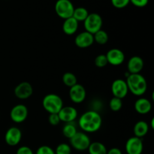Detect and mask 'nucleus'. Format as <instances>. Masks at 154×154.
I'll return each instance as SVG.
<instances>
[{"label": "nucleus", "mask_w": 154, "mask_h": 154, "mask_svg": "<svg viewBox=\"0 0 154 154\" xmlns=\"http://www.w3.org/2000/svg\"><path fill=\"white\" fill-rule=\"evenodd\" d=\"M102 124V119L97 111L90 110L84 112L78 120V126L86 133H93L99 130Z\"/></svg>", "instance_id": "nucleus-1"}, {"label": "nucleus", "mask_w": 154, "mask_h": 154, "mask_svg": "<svg viewBox=\"0 0 154 154\" xmlns=\"http://www.w3.org/2000/svg\"><path fill=\"white\" fill-rule=\"evenodd\" d=\"M129 91L136 96H143L147 90V83L145 78L139 74H129L126 78Z\"/></svg>", "instance_id": "nucleus-2"}, {"label": "nucleus", "mask_w": 154, "mask_h": 154, "mask_svg": "<svg viewBox=\"0 0 154 154\" xmlns=\"http://www.w3.org/2000/svg\"><path fill=\"white\" fill-rule=\"evenodd\" d=\"M44 109L49 114H58L64 104L62 98L59 95L50 93L46 95L42 100Z\"/></svg>", "instance_id": "nucleus-3"}, {"label": "nucleus", "mask_w": 154, "mask_h": 154, "mask_svg": "<svg viewBox=\"0 0 154 154\" xmlns=\"http://www.w3.org/2000/svg\"><path fill=\"white\" fill-rule=\"evenodd\" d=\"M70 146L78 151H84L88 149L91 141L90 137L84 132H77L72 138L69 139Z\"/></svg>", "instance_id": "nucleus-4"}, {"label": "nucleus", "mask_w": 154, "mask_h": 154, "mask_svg": "<svg viewBox=\"0 0 154 154\" xmlns=\"http://www.w3.org/2000/svg\"><path fill=\"white\" fill-rule=\"evenodd\" d=\"M102 25H103V20L102 17L97 13L89 14L87 17L84 21L85 31L91 33L92 35L102 29Z\"/></svg>", "instance_id": "nucleus-5"}, {"label": "nucleus", "mask_w": 154, "mask_h": 154, "mask_svg": "<svg viewBox=\"0 0 154 154\" xmlns=\"http://www.w3.org/2000/svg\"><path fill=\"white\" fill-rule=\"evenodd\" d=\"M55 12L63 20L72 17L75 8L70 0H57L55 4Z\"/></svg>", "instance_id": "nucleus-6"}, {"label": "nucleus", "mask_w": 154, "mask_h": 154, "mask_svg": "<svg viewBox=\"0 0 154 154\" xmlns=\"http://www.w3.org/2000/svg\"><path fill=\"white\" fill-rule=\"evenodd\" d=\"M29 115L28 108L25 105L18 104L11 108L10 117L15 123H21L25 121Z\"/></svg>", "instance_id": "nucleus-7"}, {"label": "nucleus", "mask_w": 154, "mask_h": 154, "mask_svg": "<svg viewBox=\"0 0 154 154\" xmlns=\"http://www.w3.org/2000/svg\"><path fill=\"white\" fill-rule=\"evenodd\" d=\"M111 93L114 97L121 99L126 97L129 93V88H128L126 80L118 78L113 81L111 84Z\"/></svg>", "instance_id": "nucleus-8"}, {"label": "nucleus", "mask_w": 154, "mask_h": 154, "mask_svg": "<svg viewBox=\"0 0 154 154\" xmlns=\"http://www.w3.org/2000/svg\"><path fill=\"white\" fill-rule=\"evenodd\" d=\"M125 150L127 154H141L144 150L142 138L132 136L126 141Z\"/></svg>", "instance_id": "nucleus-9"}, {"label": "nucleus", "mask_w": 154, "mask_h": 154, "mask_svg": "<svg viewBox=\"0 0 154 154\" xmlns=\"http://www.w3.org/2000/svg\"><path fill=\"white\" fill-rule=\"evenodd\" d=\"M22 139V132L16 126L11 127L6 131L5 135V141L8 145L14 147L18 145Z\"/></svg>", "instance_id": "nucleus-10"}, {"label": "nucleus", "mask_w": 154, "mask_h": 154, "mask_svg": "<svg viewBox=\"0 0 154 154\" xmlns=\"http://www.w3.org/2000/svg\"><path fill=\"white\" fill-rule=\"evenodd\" d=\"M87 92L84 86L80 84H75L70 87L69 90V98L72 102L75 104H81L85 100Z\"/></svg>", "instance_id": "nucleus-11"}, {"label": "nucleus", "mask_w": 154, "mask_h": 154, "mask_svg": "<svg viewBox=\"0 0 154 154\" xmlns=\"http://www.w3.org/2000/svg\"><path fill=\"white\" fill-rule=\"evenodd\" d=\"M14 93L15 96L19 99H27L31 97L32 95V86L30 83L23 81L16 86L14 90Z\"/></svg>", "instance_id": "nucleus-12"}, {"label": "nucleus", "mask_w": 154, "mask_h": 154, "mask_svg": "<svg viewBox=\"0 0 154 154\" xmlns=\"http://www.w3.org/2000/svg\"><path fill=\"white\" fill-rule=\"evenodd\" d=\"M105 56H106L108 63L114 66L123 64L125 60L124 53L118 48L110 49L105 54Z\"/></svg>", "instance_id": "nucleus-13"}, {"label": "nucleus", "mask_w": 154, "mask_h": 154, "mask_svg": "<svg viewBox=\"0 0 154 154\" xmlns=\"http://www.w3.org/2000/svg\"><path fill=\"white\" fill-rule=\"evenodd\" d=\"M58 115L61 122L72 123L75 122L78 117V111L72 106H63L58 113Z\"/></svg>", "instance_id": "nucleus-14"}, {"label": "nucleus", "mask_w": 154, "mask_h": 154, "mask_svg": "<svg viewBox=\"0 0 154 154\" xmlns=\"http://www.w3.org/2000/svg\"><path fill=\"white\" fill-rule=\"evenodd\" d=\"M94 43L93 35L88 32H82L76 35L75 38V44L79 48H87Z\"/></svg>", "instance_id": "nucleus-15"}, {"label": "nucleus", "mask_w": 154, "mask_h": 154, "mask_svg": "<svg viewBox=\"0 0 154 154\" xmlns=\"http://www.w3.org/2000/svg\"><path fill=\"white\" fill-rule=\"evenodd\" d=\"M144 63L141 57L133 56L127 63V72L129 74H139L144 69Z\"/></svg>", "instance_id": "nucleus-16"}, {"label": "nucleus", "mask_w": 154, "mask_h": 154, "mask_svg": "<svg viewBox=\"0 0 154 154\" xmlns=\"http://www.w3.org/2000/svg\"><path fill=\"white\" fill-rule=\"evenodd\" d=\"M134 108L138 114L144 115V114H148L151 111L152 104L150 100L146 98H139L135 101Z\"/></svg>", "instance_id": "nucleus-17"}, {"label": "nucleus", "mask_w": 154, "mask_h": 154, "mask_svg": "<svg viewBox=\"0 0 154 154\" xmlns=\"http://www.w3.org/2000/svg\"><path fill=\"white\" fill-rule=\"evenodd\" d=\"M78 25L79 23L75 18H73L72 17H69L68 19L64 20L63 24V31L64 32L65 34L68 35H72L78 31Z\"/></svg>", "instance_id": "nucleus-18"}, {"label": "nucleus", "mask_w": 154, "mask_h": 154, "mask_svg": "<svg viewBox=\"0 0 154 154\" xmlns=\"http://www.w3.org/2000/svg\"><path fill=\"white\" fill-rule=\"evenodd\" d=\"M149 132V125L147 122L144 120H140L138 121L135 124L133 128L134 136L138 137V138H143Z\"/></svg>", "instance_id": "nucleus-19"}, {"label": "nucleus", "mask_w": 154, "mask_h": 154, "mask_svg": "<svg viewBox=\"0 0 154 154\" xmlns=\"http://www.w3.org/2000/svg\"><path fill=\"white\" fill-rule=\"evenodd\" d=\"M87 150H88L89 154H107V151H108L106 146L99 141H94V142L90 143Z\"/></svg>", "instance_id": "nucleus-20"}, {"label": "nucleus", "mask_w": 154, "mask_h": 154, "mask_svg": "<svg viewBox=\"0 0 154 154\" xmlns=\"http://www.w3.org/2000/svg\"><path fill=\"white\" fill-rule=\"evenodd\" d=\"M62 132H63V135H64L66 138H69V139L72 138V137L77 133V132H78L77 126H75V122L66 123L65 126L63 127Z\"/></svg>", "instance_id": "nucleus-21"}, {"label": "nucleus", "mask_w": 154, "mask_h": 154, "mask_svg": "<svg viewBox=\"0 0 154 154\" xmlns=\"http://www.w3.org/2000/svg\"><path fill=\"white\" fill-rule=\"evenodd\" d=\"M89 14L90 13H89L87 8L84 7H78L75 8V10H74L72 17L75 18L78 23L84 22L89 15Z\"/></svg>", "instance_id": "nucleus-22"}, {"label": "nucleus", "mask_w": 154, "mask_h": 154, "mask_svg": "<svg viewBox=\"0 0 154 154\" xmlns=\"http://www.w3.org/2000/svg\"><path fill=\"white\" fill-rule=\"evenodd\" d=\"M62 80H63V84L69 87H72L78 84V79H77L76 75L70 72H66L63 75Z\"/></svg>", "instance_id": "nucleus-23"}, {"label": "nucleus", "mask_w": 154, "mask_h": 154, "mask_svg": "<svg viewBox=\"0 0 154 154\" xmlns=\"http://www.w3.org/2000/svg\"><path fill=\"white\" fill-rule=\"evenodd\" d=\"M93 38H94L95 42L99 45H103L107 44V42H108V35L105 30L100 29L93 34Z\"/></svg>", "instance_id": "nucleus-24"}, {"label": "nucleus", "mask_w": 154, "mask_h": 154, "mask_svg": "<svg viewBox=\"0 0 154 154\" xmlns=\"http://www.w3.org/2000/svg\"><path fill=\"white\" fill-rule=\"evenodd\" d=\"M123 107V101L121 99L117 97H113L109 102V108L112 111L117 112L121 110Z\"/></svg>", "instance_id": "nucleus-25"}, {"label": "nucleus", "mask_w": 154, "mask_h": 154, "mask_svg": "<svg viewBox=\"0 0 154 154\" xmlns=\"http://www.w3.org/2000/svg\"><path fill=\"white\" fill-rule=\"evenodd\" d=\"M55 154H71L72 153V147L70 144L66 143H61L56 147Z\"/></svg>", "instance_id": "nucleus-26"}, {"label": "nucleus", "mask_w": 154, "mask_h": 154, "mask_svg": "<svg viewBox=\"0 0 154 154\" xmlns=\"http://www.w3.org/2000/svg\"><path fill=\"white\" fill-rule=\"evenodd\" d=\"M95 65L98 68H104L108 64L105 54H99L94 60Z\"/></svg>", "instance_id": "nucleus-27"}, {"label": "nucleus", "mask_w": 154, "mask_h": 154, "mask_svg": "<svg viewBox=\"0 0 154 154\" xmlns=\"http://www.w3.org/2000/svg\"><path fill=\"white\" fill-rule=\"evenodd\" d=\"M111 1L112 5L118 9L124 8L130 3V0H111Z\"/></svg>", "instance_id": "nucleus-28"}, {"label": "nucleus", "mask_w": 154, "mask_h": 154, "mask_svg": "<svg viewBox=\"0 0 154 154\" xmlns=\"http://www.w3.org/2000/svg\"><path fill=\"white\" fill-rule=\"evenodd\" d=\"M35 154H55L54 150L48 145H42L36 150Z\"/></svg>", "instance_id": "nucleus-29"}, {"label": "nucleus", "mask_w": 154, "mask_h": 154, "mask_svg": "<svg viewBox=\"0 0 154 154\" xmlns=\"http://www.w3.org/2000/svg\"><path fill=\"white\" fill-rule=\"evenodd\" d=\"M48 122L51 126H57L60 123L58 114H50L48 117Z\"/></svg>", "instance_id": "nucleus-30"}, {"label": "nucleus", "mask_w": 154, "mask_h": 154, "mask_svg": "<svg viewBox=\"0 0 154 154\" xmlns=\"http://www.w3.org/2000/svg\"><path fill=\"white\" fill-rule=\"evenodd\" d=\"M16 154H34L32 150L27 146H22L17 150Z\"/></svg>", "instance_id": "nucleus-31"}, {"label": "nucleus", "mask_w": 154, "mask_h": 154, "mask_svg": "<svg viewBox=\"0 0 154 154\" xmlns=\"http://www.w3.org/2000/svg\"><path fill=\"white\" fill-rule=\"evenodd\" d=\"M130 2L135 7L144 8L146 5H147L149 0H130Z\"/></svg>", "instance_id": "nucleus-32"}, {"label": "nucleus", "mask_w": 154, "mask_h": 154, "mask_svg": "<svg viewBox=\"0 0 154 154\" xmlns=\"http://www.w3.org/2000/svg\"><path fill=\"white\" fill-rule=\"evenodd\" d=\"M107 154H123L121 150L117 147H112L110 150H108L107 151Z\"/></svg>", "instance_id": "nucleus-33"}, {"label": "nucleus", "mask_w": 154, "mask_h": 154, "mask_svg": "<svg viewBox=\"0 0 154 154\" xmlns=\"http://www.w3.org/2000/svg\"><path fill=\"white\" fill-rule=\"evenodd\" d=\"M153 121H154V118H152V120H151V128H152V129H153V128H154Z\"/></svg>", "instance_id": "nucleus-34"}]
</instances>
